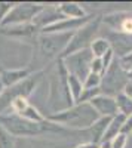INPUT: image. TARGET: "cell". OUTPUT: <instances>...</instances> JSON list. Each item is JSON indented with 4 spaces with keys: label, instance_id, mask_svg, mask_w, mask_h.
<instances>
[{
    "label": "cell",
    "instance_id": "3",
    "mask_svg": "<svg viewBox=\"0 0 132 148\" xmlns=\"http://www.w3.org/2000/svg\"><path fill=\"white\" fill-rule=\"evenodd\" d=\"M45 74L43 70L34 71L30 77H27L24 82L12 86V88H6L3 90V93L0 95V116L6 114L8 111H10V105L15 99L18 98H27L34 92V89L37 88V84L42 80V76Z\"/></svg>",
    "mask_w": 132,
    "mask_h": 148
},
{
    "label": "cell",
    "instance_id": "28",
    "mask_svg": "<svg viewBox=\"0 0 132 148\" xmlns=\"http://www.w3.org/2000/svg\"><path fill=\"white\" fill-rule=\"evenodd\" d=\"M129 77L132 79V70H131V73H129Z\"/></svg>",
    "mask_w": 132,
    "mask_h": 148
},
{
    "label": "cell",
    "instance_id": "25",
    "mask_svg": "<svg viewBox=\"0 0 132 148\" xmlns=\"http://www.w3.org/2000/svg\"><path fill=\"white\" fill-rule=\"evenodd\" d=\"M76 148H101V147H100V144H95V142H92V141H86V142L79 144Z\"/></svg>",
    "mask_w": 132,
    "mask_h": 148
},
{
    "label": "cell",
    "instance_id": "26",
    "mask_svg": "<svg viewBox=\"0 0 132 148\" xmlns=\"http://www.w3.org/2000/svg\"><path fill=\"white\" fill-rule=\"evenodd\" d=\"M123 93L125 95H128L131 99H132V79L126 83V86H125V89H123Z\"/></svg>",
    "mask_w": 132,
    "mask_h": 148
},
{
    "label": "cell",
    "instance_id": "17",
    "mask_svg": "<svg viewBox=\"0 0 132 148\" xmlns=\"http://www.w3.org/2000/svg\"><path fill=\"white\" fill-rule=\"evenodd\" d=\"M116 102H117L119 114H123L125 117L132 116V99L128 95H125L123 92L116 95Z\"/></svg>",
    "mask_w": 132,
    "mask_h": 148
},
{
    "label": "cell",
    "instance_id": "19",
    "mask_svg": "<svg viewBox=\"0 0 132 148\" xmlns=\"http://www.w3.org/2000/svg\"><path fill=\"white\" fill-rule=\"evenodd\" d=\"M102 84V76L101 74H95V73H89L88 77L83 82V88L85 89H97L101 88Z\"/></svg>",
    "mask_w": 132,
    "mask_h": 148
},
{
    "label": "cell",
    "instance_id": "18",
    "mask_svg": "<svg viewBox=\"0 0 132 148\" xmlns=\"http://www.w3.org/2000/svg\"><path fill=\"white\" fill-rule=\"evenodd\" d=\"M18 116H21V117H24V119H27V120H30V121H34V123H43V121L47 120L46 116H43L40 111L36 108L34 105H31V104H30L25 110H24L21 114H18Z\"/></svg>",
    "mask_w": 132,
    "mask_h": 148
},
{
    "label": "cell",
    "instance_id": "10",
    "mask_svg": "<svg viewBox=\"0 0 132 148\" xmlns=\"http://www.w3.org/2000/svg\"><path fill=\"white\" fill-rule=\"evenodd\" d=\"M34 71L30 68H10V70H2L0 71V82L6 88H12L21 82H24L27 77H30Z\"/></svg>",
    "mask_w": 132,
    "mask_h": 148
},
{
    "label": "cell",
    "instance_id": "1",
    "mask_svg": "<svg viewBox=\"0 0 132 148\" xmlns=\"http://www.w3.org/2000/svg\"><path fill=\"white\" fill-rule=\"evenodd\" d=\"M46 119L51 123L59 125L73 130H88L100 119V114L91 104H74L67 110L47 114Z\"/></svg>",
    "mask_w": 132,
    "mask_h": 148
},
{
    "label": "cell",
    "instance_id": "15",
    "mask_svg": "<svg viewBox=\"0 0 132 148\" xmlns=\"http://www.w3.org/2000/svg\"><path fill=\"white\" fill-rule=\"evenodd\" d=\"M67 86H68L70 95L76 104L79 101V98L82 96L83 89H85L83 88V80H80L77 76H73V74H67Z\"/></svg>",
    "mask_w": 132,
    "mask_h": 148
},
{
    "label": "cell",
    "instance_id": "9",
    "mask_svg": "<svg viewBox=\"0 0 132 148\" xmlns=\"http://www.w3.org/2000/svg\"><path fill=\"white\" fill-rule=\"evenodd\" d=\"M0 34L6 37H12V39H28L36 34H40V30L34 25L33 22L30 24H19V25H9V27H2L0 28Z\"/></svg>",
    "mask_w": 132,
    "mask_h": 148
},
{
    "label": "cell",
    "instance_id": "12",
    "mask_svg": "<svg viewBox=\"0 0 132 148\" xmlns=\"http://www.w3.org/2000/svg\"><path fill=\"white\" fill-rule=\"evenodd\" d=\"M58 9L64 18H70V19H82V18L89 16L86 14V10L83 9V6L74 2H63L58 5Z\"/></svg>",
    "mask_w": 132,
    "mask_h": 148
},
{
    "label": "cell",
    "instance_id": "2",
    "mask_svg": "<svg viewBox=\"0 0 132 148\" xmlns=\"http://www.w3.org/2000/svg\"><path fill=\"white\" fill-rule=\"evenodd\" d=\"M0 126L5 130H8L14 138H19V136L30 138V136H37L40 133H45L46 130H55V132L59 130L58 125L51 123L49 120L43 123H34L15 113H6L0 116Z\"/></svg>",
    "mask_w": 132,
    "mask_h": 148
},
{
    "label": "cell",
    "instance_id": "22",
    "mask_svg": "<svg viewBox=\"0 0 132 148\" xmlns=\"http://www.w3.org/2000/svg\"><path fill=\"white\" fill-rule=\"evenodd\" d=\"M128 139H129V136L125 133L117 135V136L111 141V148H125L126 144H128Z\"/></svg>",
    "mask_w": 132,
    "mask_h": 148
},
{
    "label": "cell",
    "instance_id": "24",
    "mask_svg": "<svg viewBox=\"0 0 132 148\" xmlns=\"http://www.w3.org/2000/svg\"><path fill=\"white\" fill-rule=\"evenodd\" d=\"M122 133L128 135V136H132V116L126 117V120H125V123H123Z\"/></svg>",
    "mask_w": 132,
    "mask_h": 148
},
{
    "label": "cell",
    "instance_id": "16",
    "mask_svg": "<svg viewBox=\"0 0 132 148\" xmlns=\"http://www.w3.org/2000/svg\"><path fill=\"white\" fill-rule=\"evenodd\" d=\"M110 49H111V45H110L109 39H105V37H98L91 45V51L94 53V58H102Z\"/></svg>",
    "mask_w": 132,
    "mask_h": 148
},
{
    "label": "cell",
    "instance_id": "7",
    "mask_svg": "<svg viewBox=\"0 0 132 148\" xmlns=\"http://www.w3.org/2000/svg\"><path fill=\"white\" fill-rule=\"evenodd\" d=\"M92 59H94V53L91 49H83V51L68 55L67 58L63 59V62H64V67L68 74L77 76L80 80L85 82L88 74L91 73Z\"/></svg>",
    "mask_w": 132,
    "mask_h": 148
},
{
    "label": "cell",
    "instance_id": "14",
    "mask_svg": "<svg viewBox=\"0 0 132 148\" xmlns=\"http://www.w3.org/2000/svg\"><path fill=\"white\" fill-rule=\"evenodd\" d=\"M125 120H126V117L123 114H117V116L111 117L109 129H107V132H105V135H104V138H102L101 142H104V141H113L117 135H120L122 133V129H123Z\"/></svg>",
    "mask_w": 132,
    "mask_h": 148
},
{
    "label": "cell",
    "instance_id": "5",
    "mask_svg": "<svg viewBox=\"0 0 132 148\" xmlns=\"http://www.w3.org/2000/svg\"><path fill=\"white\" fill-rule=\"evenodd\" d=\"M74 33H55V34H39L37 36V47L39 52L46 58H61L67 49L71 37Z\"/></svg>",
    "mask_w": 132,
    "mask_h": 148
},
{
    "label": "cell",
    "instance_id": "8",
    "mask_svg": "<svg viewBox=\"0 0 132 148\" xmlns=\"http://www.w3.org/2000/svg\"><path fill=\"white\" fill-rule=\"evenodd\" d=\"M89 104L100 114V117H114V116L119 114L117 102H116L114 96H109V95L101 93L97 98H94Z\"/></svg>",
    "mask_w": 132,
    "mask_h": 148
},
{
    "label": "cell",
    "instance_id": "23",
    "mask_svg": "<svg viewBox=\"0 0 132 148\" xmlns=\"http://www.w3.org/2000/svg\"><path fill=\"white\" fill-rule=\"evenodd\" d=\"M91 73L101 74V76L105 73L104 65H102V59H101V58H94V59H92V64H91Z\"/></svg>",
    "mask_w": 132,
    "mask_h": 148
},
{
    "label": "cell",
    "instance_id": "6",
    "mask_svg": "<svg viewBox=\"0 0 132 148\" xmlns=\"http://www.w3.org/2000/svg\"><path fill=\"white\" fill-rule=\"evenodd\" d=\"M43 8L45 6L39 3H16L5 15L2 24H0V28L9 25H19V24H30L43 10Z\"/></svg>",
    "mask_w": 132,
    "mask_h": 148
},
{
    "label": "cell",
    "instance_id": "4",
    "mask_svg": "<svg viewBox=\"0 0 132 148\" xmlns=\"http://www.w3.org/2000/svg\"><path fill=\"white\" fill-rule=\"evenodd\" d=\"M102 22V18H92L89 22H86L82 28H79L67 46V49L64 51V53L61 55L59 59H64L71 53H76L79 51H83V49H91V45L94 43L95 39H98V31H100V25Z\"/></svg>",
    "mask_w": 132,
    "mask_h": 148
},
{
    "label": "cell",
    "instance_id": "13",
    "mask_svg": "<svg viewBox=\"0 0 132 148\" xmlns=\"http://www.w3.org/2000/svg\"><path fill=\"white\" fill-rule=\"evenodd\" d=\"M110 120H111V117H100L97 121H95V125L86 130L88 135L91 136V141H92V142L101 144V141H102V138H104L107 129H109Z\"/></svg>",
    "mask_w": 132,
    "mask_h": 148
},
{
    "label": "cell",
    "instance_id": "21",
    "mask_svg": "<svg viewBox=\"0 0 132 148\" xmlns=\"http://www.w3.org/2000/svg\"><path fill=\"white\" fill-rule=\"evenodd\" d=\"M117 64L125 73L129 74L131 70H132V52H129V53H126L123 56H119L117 58Z\"/></svg>",
    "mask_w": 132,
    "mask_h": 148
},
{
    "label": "cell",
    "instance_id": "20",
    "mask_svg": "<svg viewBox=\"0 0 132 148\" xmlns=\"http://www.w3.org/2000/svg\"><path fill=\"white\" fill-rule=\"evenodd\" d=\"M14 147H15V138L0 126V148H14Z\"/></svg>",
    "mask_w": 132,
    "mask_h": 148
},
{
    "label": "cell",
    "instance_id": "11",
    "mask_svg": "<svg viewBox=\"0 0 132 148\" xmlns=\"http://www.w3.org/2000/svg\"><path fill=\"white\" fill-rule=\"evenodd\" d=\"M63 18H64V16H63L61 12H59L58 6H45L43 10L34 18L33 24H34V25L37 27L39 30H43V28H46V27L52 25V24L61 21Z\"/></svg>",
    "mask_w": 132,
    "mask_h": 148
},
{
    "label": "cell",
    "instance_id": "27",
    "mask_svg": "<svg viewBox=\"0 0 132 148\" xmlns=\"http://www.w3.org/2000/svg\"><path fill=\"white\" fill-rule=\"evenodd\" d=\"M3 90H5V86L2 84V82H0V95H2V93H3Z\"/></svg>",
    "mask_w": 132,
    "mask_h": 148
}]
</instances>
